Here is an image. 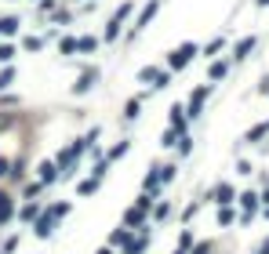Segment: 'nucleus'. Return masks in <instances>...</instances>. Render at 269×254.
Masks as SVG:
<instances>
[{"label": "nucleus", "mask_w": 269, "mask_h": 254, "mask_svg": "<svg viewBox=\"0 0 269 254\" xmlns=\"http://www.w3.org/2000/svg\"><path fill=\"white\" fill-rule=\"evenodd\" d=\"M193 55H197V48H193V44H182V48H175V51H171V66H175V69H182Z\"/></svg>", "instance_id": "obj_1"}, {"label": "nucleus", "mask_w": 269, "mask_h": 254, "mask_svg": "<svg viewBox=\"0 0 269 254\" xmlns=\"http://www.w3.org/2000/svg\"><path fill=\"white\" fill-rule=\"evenodd\" d=\"M95 76H98L95 69H91V73H84V76H80V83H76V95H84V91L91 88V83H95Z\"/></svg>", "instance_id": "obj_2"}, {"label": "nucleus", "mask_w": 269, "mask_h": 254, "mask_svg": "<svg viewBox=\"0 0 269 254\" xmlns=\"http://www.w3.org/2000/svg\"><path fill=\"white\" fill-rule=\"evenodd\" d=\"M251 48H255V36H244L240 44H237V58H244V55H247Z\"/></svg>", "instance_id": "obj_3"}, {"label": "nucleus", "mask_w": 269, "mask_h": 254, "mask_svg": "<svg viewBox=\"0 0 269 254\" xmlns=\"http://www.w3.org/2000/svg\"><path fill=\"white\" fill-rule=\"evenodd\" d=\"M18 29V18H4V22H0V33H15Z\"/></svg>", "instance_id": "obj_4"}, {"label": "nucleus", "mask_w": 269, "mask_h": 254, "mask_svg": "<svg viewBox=\"0 0 269 254\" xmlns=\"http://www.w3.org/2000/svg\"><path fill=\"white\" fill-rule=\"evenodd\" d=\"M265 131H269V123H258V127H255V131H251V135H247V142H255V138H262V135H265Z\"/></svg>", "instance_id": "obj_5"}, {"label": "nucleus", "mask_w": 269, "mask_h": 254, "mask_svg": "<svg viewBox=\"0 0 269 254\" xmlns=\"http://www.w3.org/2000/svg\"><path fill=\"white\" fill-rule=\"evenodd\" d=\"M40 178H44V182H51V178H55V167H51V163H44V167H40Z\"/></svg>", "instance_id": "obj_6"}, {"label": "nucleus", "mask_w": 269, "mask_h": 254, "mask_svg": "<svg viewBox=\"0 0 269 254\" xmlns=\"http://www.w3.org/2000/svg\"><path fill=\"white\" fill-rule=\"evenodd\" d=\"M11 76H15L11 69H4V73H0V88H8V83H11Z\"/></svg>", "instance_id": "obj_7"}, {"label": "nucleus", "mask_w": 269, "mask_h": 254, "mask_svg": "<svg viewBox=\"0 0 269 254\" xmlns=\"http://www.w3.org/2000/svg\"><path fill=\"white\" fill-rule=\"evenodd\" d=\"M11 55H15V48H8V44H4V48H0V62H8Z\"/></svg>", "instance_id": "obj_8"}, {"label": "nucleus", "mask_w": 269, "mask_h": 254, "mask_svg": "<svg viewBox=\"0 0 269 254\" xmlns=\"http://www.w3.org/2000/svg\"><path fill=\"white\" fill-rule=\"evenodd\" d=\"M0 175H8V160H0Z\"/></svg>", "instance_id": "obj_9"}]
</instances>
